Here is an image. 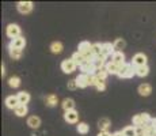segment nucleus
<instances>
[{"mask_svg":"<svg viewBox=\"0 0 156 136\" xmlns=\"http://www.w3.org/2000/svg\"><path fill=\"white\" fill-rule=\"evenodd\" d=\"M137 136H144V135H143V134H141V135H137Z\"/></svg>","mask_w":156,"mask_h":136,"instance_id":"4c0bfd02","label":"nucleus"},{"mask_svg":"<svg viewBox=\"0 0 156 136\" xmlns=\"http://www.w3.org/2000/svg\"><path fill=\"white\" fill-rule=\"evenodd\" d=\"M151 117H149L148 113H140V114H136L133 117V127H145L151 123Z\"/></svg>","mask_w":156,"mask_h":136,"instance_id":"f257e3e1","label":"nucleus"},{"mask_svg":"<svg viewBox=\"0 0 156 136\" xmlns=\"http://www.w3.org/2000/svg\"><path fill=\"white\" fill-rule=\"evenodd\" d=\"M114 48H115V52H122L121 49L125 48V41L122 38H117L115 42H114Z\"/></svg>","mask_w":156,"mask_h":136,"instance_id":"a878e982","label":"nucleus"},{"mask_svg":"<svg viewBox=\"0 0 156 136\" xmlns=\"http://www.w3.org/2000/svg\"><path fill=\"white\" fill-rule=\"evenodd\" d=\"M57 102H58V99H57L56 95L50 94V95H46V97H45V104H46V106H50V108H52V106H56Z\"/></svg>","mask_w":156,"mask_h":136,"instance_id":"412c9836","label":"nucleus"},{"mask_svg":"<svg viewBox=\"0 0 156 136\" xmlns=\"http://www.w3.org/2000/svg\"><path fill=\"white\" fill-rule=\"evenodd\" d=\"M149 125H151L152 128H154L155 131H156V119H152V120H151V123H149Z\"/></svg>","mask_w":156,"mask_h":136,"instance_id":"72a5a7b5","label":"nucleus"},{"mask_svg":"<svg viewBox=\"0 0 156 136\" xmlns=\"http://www.w3.org/2000/svg\"><path fill=\"white\" fill-rule=\"evenodd\" d=\"M62 49H64V46H62V44L60 41H56L50 45V50H52L53 53H61Z\"/></svg>","mask_w":156,"mask_h":136,"instance_id":"b1692460","label":"nucleus"},{"mask_svg":"<svg viewBox=\"0 0 156 136\" xmlns=\"http://www.w3.org/2000/svg\"><path fill=\"white\" fill-rule=\"evenodd\" d=\"M106 69H107V72H109V74H112V75H118L119 71H121V67H119V65H117L115 63L109 61V63L106 64Z\"/></svg>","mask_w":156,"mask_h":136,"instance_id":"2eb2a0df","label":"nucleus"},{"mask_svg":"<svg viewBox=\"0 0 156 136\" xmlns=\"http://www.w3.org/2000/svg\"><path fill=\"white\" fill-rule=\"evenodd\" d=\"M19 99H18L16 95H10L5 98V106H7L8 109H16L18 106H19Z\"/></svg>","mask_w":156,"mask_h":136,"instance_id":"9b49d317","label":"nucleus"},{"mask_svg":"<svg viewBox=\"0 0 156 136\" xmlns=\"http://www.w3.org/2000/svg\"><path fill=\"white\" fill-rule=\"evenodd\" d=\"M132 65L133 67H143L147 65V56L144 53H136L132 59Z\"/></svg>","mask_w":156,"mask_h":136,"instance_id":"20e7f679","label":"nucleus"},{"mask_svg":"<svg viewBox=\"0 0 156 136\" xmlns=\"http://www.w3.org/2000/svg\"><path fill=\"white\" fill-rule=\"evenodd\" d=\"M18 99H19V104L20 105H26V104H29V101H30V94L29 93H26V91H20V93H18Z\"/></svg>","mask_w":156,"mask_h":136,"instance_id":"aec40b11","label":"nucleus"},{"mask_svg":"<svg viewBox=\"0 0 156 136\" xmlns=\"http://www.w3.org/2000/svg\"><path fill=\"white\" fill-rule=\"evenodd\" d=\"M16 8L20 14H29L33 10V3L31 2H19L16 4Z\"/></svg>","mask_w":156,"mask_h":136,"instance_id":"0eeeda50","label":"nucleus"},{"mask_svg":"<svg viewBox=\"0 0 156 136\" xmlns=\"http://www.w3.org/2000/svg\"><path fill=\"white\" fill-rule=\"evenodd\" d=\"M27 125L33 129H37L41 125V119L38 116H30L27 119Z\"/></svg>","mask_w":156,"mask_h":136,"instance_id":"4468645a","label":"nucleus"},{"mask_svg":"<svg viewBox=\"0 0 156 136\" xmlns=\"http://www.w3.org/2000/svg\"><path fill=\"white\" fill-rule=\"evenodd\" d=\"M88 131H90V127L86 123H79V125H77V132L79 134L86 135V134H88Z\"/></svg>","mask_w":156,"mask_h":136,"instance_id":"bb28decb","label":"nucleus"},{"mask_svg":"<svg viewBox=\"0 0 156 136\" xmlns=\"http://www.w3.org/2000/svg\"><path fill=\"white\" fill-rule=\"evenodd\" d=\"M134 71H136V75L140 78H144L149 74V68L148 65H143V67H134Z\"/></svg>","mask_w":156,"mask_h":136,"instance_id":"6ab92c4d","label":"nucleus"},{"mask_svg":"<svg viewBox=\"0 0 156 136\" xmlns=\"http://www.w3.org/2000/svg\"><path fill=\"white\" fill-rule=\"evenodd\" d=\"M5 74V71H4V65L2 64V75H4Z\"/></svg>","mask_w":156,"mask_h":136,"instance_id":"e433bc0d","label":"nucleus"},{"mask_svg":"<svg viewBox=\"0 0 156 136\" xmlns=\"http://www.w3.org/2000/svg\"><path fill=\"white\" fill-rule=\"evenodd\" d=\"M115 53V48H114V44H110V42H105L103 44V49H102V56L105 59H107L109 56H113Z\"/></svg>","mask_w":156,"mask_h":136,"instance_id":"6e6552de","label":"nucleus"},{"mask_svg":"<svg viewBox=\"0 0 156 136\" xmlns=\"http://www.w3.org/2000/svg\"><path fill=\"white\" fill-rule=\"evenodd\" d=\"M8 84H10L11 87H14V89H16V87H19V84H20V79L18 76H12V78H10V80H8Z\"/></svg>","mask_w":156,"mask_h":136,"instance_id":"c756f323","label":"nucleus"},{"mask_svg":"<svg viewBox=\"0 0 156 136\" xmlns=\"http://www.w3.org/2000/svg\"><path fill=\"white\" fill-rule=\"evenodd\" d=\"M98 136H113V135H110L109 132H99V134H98Z\"/></svg>","mask_w":156,"mask_h":136,"instance_id":"c9c22d12","label":"nucleus"},{"mask_svg":"<svg viewBox=\"0 0 156 136\" xmlns=\"http://www.w3.org/2000/svg\"><path fill=\"white\" fill-rule=\"evenodd\" d=\"M113 136H125V135H124V132L122 131H117V132H114L113 134Z\"/></svg>","mask_w":156,"mask_h":136,"instance_id":"f704fd0d","label":"nucleus"},{"mask_svg":"<svg viewBox=\"0 0 156 136\" xmlns=\"http://www.w3.org/2000/svg\"><path fill=\"white\" fill-rule=\"evenodd\" d=\"M72 60H73L75 63H76V65H79V67H82L83 64H84V63L87 61L86 60V57L83 56V54H80L79 52H75L73 54H72V57H71Z\"/></svg>","mask_w":156,"mask_h":136,"instance_id":"f3484780","label":"nucleus"},{"mask_svg":"<svg viewBox=\"0 0 156 136\" xmlns=\"http://www.w3.org/2000/svg\"><path fill=\"white\" fill-rule=\"evenodd\" d=\"M152 93V87L149 83H143L139 86V94L143 97H148Z\"/></svg>","mask_w":156,"mask_h":136,"instance_id":"ddd939ff","label":"nucleus"},{"mask_svg":"<svg viewBox=\"0 0 156 136\" xmlns=\"http://www.w3.org/2000/svg\"><path fill=\"white\" fill-rule=\"evenodd\" d=\"M76 67H77L76 63L72 59H67L61 63V71L64 72V74H72V72L76 69Z\"/></svg>","mask_w":156,"mask_h":136,"instance_id":"7ed1b4c3","label":"nucleus"},{"mask_svg":"<svg viewBox=\"0 0 156 136\" xmlns=\"http://www.w3.org/2000/svg\"><path fill=\"white\" fill-rule=\"evenodd\" d=\"M110 61H113V63H115L117 65H119V67H124L126 63H125V54L122 53V52H115L112 56V60Z\"/></svg>","mask_w":156,"mask_h":136,"instance_id":"9d476101","label":"nucleus"},{"mask_svg":"<svg viewBox=\"0 0 156 136\" xmlns=\"http://www.w3.org/2000/svg\"><path fill=\"white\" fill-rule=\"evenodd\" d=\"M62 109H64L65 112H69V110H75V101L71 98H65L64 101H62Z\"/></svg>","mask_w":156,"mask_h":136,"instance_id":"a211bd4d","label":"nucleus"},{"mask_svg":"<svg viewBox=\"0 0 156 136\" xmlns=\"http://www.w3.org/2000/svg\"><path fill=\"white\" fill-rule=\"evenodd\" d=\"M99 80L101 79H98V76L95 74L88 75V86H95V87H97V84L99 83Z\"/></svg>","mask_w":156,"mask_h":136,"instance_id":"c85d7f7f","label":"nucleus"},{"mask_svg":"<svg viewBox=\"0 0 156 136\" xmlns=\"http://www.w3.org/2000/svg\"><path fill=\"white\" fill-rule=\"evenodd\" d=\"M15 114H16L18 117H23V116H26L27 114V112H29V109H27V105H19L16 109H15Z\"/></svg>","mask_w":156,"mask_h":136,"instance_id":"4be33fe9","label":"nucleus"},{"mask_svg":"<svg viewBox=\"0 0 156 136\" xmlns=\"http://www.w3.org/2000/svg\"><path fill=\"white\" fill-rule=\"evenodd\" d=\"M110 125H112V123H110V120L106 119V117H103V119H101L99 121H98V128H99L101 132H107Z\"/></svg>","mask_w":156,"mask_h":136,"instance_id":"dca6fc26","label":"nucleus"},{"mask_svg":"<svg viewBox=\"0 0 156 136\" xmlns=\"http://www.w3.org/2000/svg\"><path fill=\"white\" fill-rule=\"evenodd\" d=\"M64 120L68 124H76L77 120H79V114H77L76 110H69V112H65L64 114Z\"/></svg>","mask_w":156,"mask_h":136,"instance_id":"1a4fd4ad","label":"nucleus"},{"mask_svg":"<svg viewBox=\"0 0 156 136\" xmlns=\"http://www.w3.org/2000/svg\"><path fill=\"white\" fill-rule=\"evenodd\" d=\"M102 49H103V44H99V42L92 44V54H94V57L102 56Z\"/></svg>","mask_w":156,"mask_h":136,"instance_id":"5701e85b","label":"nucleus"},{"mask_svg":"<svg viewBox=\"0 0 156 136\" xmlns=\"http://www.w3.org/2000/svg\"><path fill=\"white\" fill-rule=\"evenodd\" d=\"M136 75V71H134V67L132 65V63H126L124 67H121V71H119L118 76L122 78V79H130Z\"/></svg>","mask_w":156,"mask_h":136,"instance_id":"f03ea898","label":"nucleus"},{"mask_svg":"<svg viewBox=\"0 0 156 136\" xmlns=\"http://www.w3.org/2000/svg\"><path fill=\"white\" fill-rule=\"evenodd\" d=\"M25 45H26L25 37H18V38H15V40H11L10 45H8V48H11V49H19V50H22L23 48H25Z\"/></svg>","mask_w":156,"mask_h":136,"instance_id":"423d86ee","label":"nucleus"},{"mask_svg":"<svg viewBox=\"0 0 156 136\" xmlns=\"http://www.w3.org/2000/svg\"><path fill=\"white\" fill-rule=\"evenodd\" d=\"M124 135L125 136H137V132H136V127H126V128H124Z\"/></svg>","mask_w":156,"mask_h":136,"instance_id":"cd10ccee","label":"nucleus"},{"mask_svg":"<svg viewBox=\"0 0 156 136\" xmlns=\"http://www.w3.org/2000/svg\"><path fill=\"white\" fill-rule=\"evenodd\" d=\"M76 87H77L76 79H73V80H69V82H68V89H69V90H75Z\"/></svg>","mask_w":156,"mask_h":136,"instance_id":"2f4dec72","label":"nucleus"},{"mask_svg":"<svg viewBox=\"0 0 156 136\" xmlns=\"http://www.w3.org/2000/svg\"><path fill=\"white\" fill-rule=\"evenodd\" d=\"M76 83H77V87L80 89H84V87L88 86V75L86 74H80L76 76Z\"/></svg>","mask_w":156,"mask_h":136,"instance_id":"f8f14e48","label":"nucleus"},{"mask_svg":"<svg viewBox=\"0 0 156 136\" xmlns=\"http://www.w3.org/2000/svg\"><path fill=\"white\" fill-rule=\"evenodd\" d=\"M95 75L98 76V79L105 80L107 78V75H109V72H107L106 67H105V68H101V69H98V71H95Z\"/></svg>","mask_w":156,"mask_h":136,"instance_id":"393cba45","label":"nucleus"},{"mask_svg":"<svg viewBox=\"0 0 156 136\" xmlns=\"http://www.w3.org/2000/svg\"><path fill=\"white\" fill-rule=\"evenodd\" d=\"M10 56L12 57L14 60L20 59V56H22V50H19V49H11V48H10Z\"/></svg>","mask_w":156,"mask_h":136,"instance_id":"7c9ffc66","label":"nucleus"},{"mask_svg":"<svg viewBox=\"0 0 156 136\" xmlns=\"http://www.w3.org/2000/svg\"><path fill=\"white\" fill-rule=\"evenodd\" d=\"M7 35L11 38V40H15V38L20 37V27L15 23H11V25L7 26Z\"/></svg>","mask_w":156,"mask_h":136,"instance_id":"39448f33","label":"nucleus"},{"mask_svg":"<svg viewBox=\"0 0 156 136\" xmlns=\"http://www.w3.org/2000/svg\"><path fill=\"white\" fill-rule=\"evenodd\" d=\"M97 89L99 90V91H103V90L106 89V83H105V80H99V83L97 84Z\"/></svg>","mask_w":156,"mask_h":136,"instance_id":"473e14b6","label":"nucleus"}]
</instances>
